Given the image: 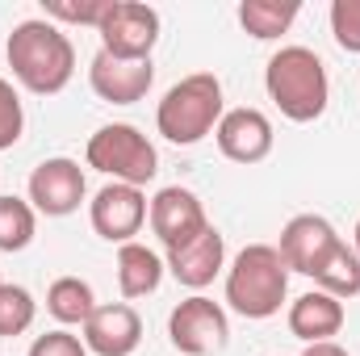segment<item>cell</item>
I'll use <instances>...</instances> for the list:
<instances>
[{"label": "cell", "mask_w": 360, "mask_h": 356, "mask_svg": "<svg viewBox=\"0 0 360 356\" xmlns=\"http://www.w3.org/2000/svg\"><path fill=\"white\" fill-rule=\"evenodd\" d=\"M4 51H8V68H13L17 84L30 89L34 96H55L76 76V46L46 17H30V21L13 25Z\"/></svg>", "instance_id": "6da1fadb"}, {"label": "cell", "mask_w": 360, "mask_h": 356, "mask_svg": "<svg viewBox=\"0 0 360 356\" xmlns=\"http://www.w3.org/2000/svg\"><path fill=\"white\" fill-rule=\"evenodd\" d=\"M264 89H269L272 105L297 126L319 122L331 105L327 63L310 46H281L264 68Z\"/></svg>", "instance_id": "7a4b0ae2"}, {"label": "cell", "mask_w": 360, "mask_h": 356, "mask_svg": "<svg viewBox=\"0 0 360 356\" xmlns=\"http://www.w3.org/2000/svg\"><path fill=\"white\" fill-rule=\"evenodd\" d=\"M289 293V268L272 243H248L226 268V306L243 319H272Z\"/></svg>", "instance_id": "3957f363"}, {"label": "cell", "mask_w": 360, "mask_h": 356, "mask_svg": "<svg viewBox=\"0 0 360 356\" xmlns=\"http://www.w3.org/2000/svg\"><path fill=\"white\" fill-rule=\"evenodd\" d=\"M226 105H222V80L214 72H193L180 84L164 92L160 109H155V126L168 143L176 147H193L205 134L218 130Z\"/></svg>", "instance_id": "277c9868"}, {"label": "cell", "mask_w": 360, "mask_h": 356, "mask_svg": "<svg viewBox=\"0 0 360 356\" xmlns=\"http://www.w3.org/2000/svg\"><path fill=\"white\" fill-rule=\"evenodd\" d=\"M84 160H89V168L113 177L117 184H134V189L151 184L155 172H160V155H155L151 139L130 122L101 126L84 147Z\"/></svg>", "instance_id": "5b68a950"}, {"label": "cell", "mask_w": 360, "mask_h": 356, "mask_svg": "<svg viewBox=\"0 0 360 356\" xmlns=\"http://www.w3.org/2000/svg\"><path fill=\"white\" fill-rule=\"evenodd\" d=\"M168 340L184 356H214L231 340V319L214 298L193 293L168 314Z\"/></svg>", "instance_id": "8992f818"}, {"label": "cell", "mask_w": 360, "mask_h": 356, "mask_svg": "<svg viewBox=\"0 0 360 356\" xmlns=\"http://www.w3.org/2000/svg\"><path fill=\"white\" fill-rule=\"evenodd\" d=\"M96 34H101V51L113 59H151L160 42V13L139 0H113Z\"/></svg>", "instance_id": "52a82bcc"}, {"label": "cell", "mask_w": 360, "mask_h": 356, "mask_svg": "<svg viewBox=\"0 0 360 356\" xmlns=\"http://www.w3.org/2000/svg\"><path fill=\"white\" fill-rule=\"evenodd\" d=\"M89 197V180L84 168L68 155H55V160H42L34 172H30V205L46 218H68L80 210V201Z\"/></svg>", "instance_id": "ba28073f"}, {"label": "cell", "mask_w": 360, "mask_h": 356, "mask_svg": "<svg viewBox=\"0 0 360 356\" xmlns=\"http://www.w3.org/2000/svg\"><path fill=\"white\" fill-rule=\"evenodd\" d=\"M147 193L134 189V184H105L96 197L89 201V218H92V231L109 243H134V235L143 231L147 222Z\"/></svg>", "instance_id": "9c48e42d"}, {"label": "cell", "mask_w": 360, "mask_h": 356, "mask_svg": "<svg viewBox=\"0 0 360 356\" xmlns=\"http://www.w3.org/2000/svg\"><path fill=\"white\" fill-rule=\"evenodd\" d=\"M147 222L155 231V239L172 252V248H184L188 239H197L210 218H205V205L193 189H180V184H168L151 197V210H147Z\"/></svg>", "instance_id": "30bf717a"}, {"label": "cell", "mask_w": 360, "mask_h": 356, "mask_svg": "<svg viewBox=\"0 0 360 356\" xmlns=\"http://www.w3.org/2000/svg\"><path fill=\"white\" fill-rule=\"evenodd\" d=\"M340 243V231L323 218V214H293L281 231V260L289 272H302V276H314V268L323 265V256Z\"/></svg>", "instance_id": "8fae6325"}, {"label": "cell", "mask_w": 360, "mask_h": 356, "mask_svg": "<svg viewBox=\"0 0 360 356\" xmlns=\"http://www.w3.org/2000/svg\"><path fill=\"white\" fill-rule=\"evenodd\" d=\"M89 84L109 105H134L151 92L155 68H151V59H113V55L96 51L89 63Z\"/></svg>", "instance_id": "7c38bea8"}, {"label": "cell", "mask_w": 360, "mask_h": 356, "mask_svg": "<svg viewBox=\"0 0 360 356\" xmlns=\"http://www.w3.org/2000/svg\"><path fill=\"white\" fill-rule=\"evenodd\" d=\"M214 139H218V151L231 160V164H260V160H269L272 155V122L260 113V109H226L222 113V122H218V130H214Z\"/></svg>", "instance_id": "4fadbf2b"}, {"label": "cell", "mask_w": 360, "mask_h": 356, "mask_svg": "<svg viewBox=\"0 0 360 356\" xmlns=\"http://www.w3.org/2000/svg\"><path fill=\"white\" fill-rule=\"evenodd\" d=\"M143 344V319L130 302H105L84 323V348L96 356H134Z\"/></svg>", "instance_id": "5bb4252c"}, {"label": "cell", "mask_w": 360, "mask_h": 356, "mask_svg": "<svg viewBox=\"0 0 360 356\" xmlns=\"http://www.w3.org/2000/svg\"><path fill=\"white\" fill-rule=\"evenodd\" d=\"M222 268H226V239H222V231L214 222L197 239H188L184 248L168 252V272L176 276L184 289H205Z\"/></svg>", "instance_id": "9a60e30c"}, {"label": "cell", "mask_w": 360, "mask_h": 356, "mask_svg": "<svg viewBox=\"0 0 360 356\" xmlns=\"http://www.w3.org/2000/svg\"><path fill=\"white\" fill-rule=\"evenodd\" d=\"M344 319H348L344 302L331 298V293H323V289H310V293H302L289 306V331L302 344H327V340H335L340 327H344Z\"/></svg>", "instance_id": "2e32d148"}, {"label": "cell", "mask_w": 360, "mask_h": 356, "mask_svg": "<svg viewBox=\"0 0 360 356\" xmlns=\"http://www.w3.org/2000/svg\"><path fill=\"white\" fill-rule=\"evenodd\" d=\"M164 260L147 248V243H122L117 248V289H122V298L130 302V298H147V293H155L160 289V281H164Z\"/></svg>", "instance_id": "e0dca14e"}, {"label": "cell", "mask_w": 360, "mask_h": 356, "mask_svg": "<svg viewBox=\"0 0 360 356\" xmlns=\"http://www.w3.org/2000/svg\"><path fill=\"white\" fill-rule=\"evenodd\" d=\"M297 13H302L297 0H243L239 4V25L256 42H272V38L289 34V25L297 21Z\"/></svg>", "instance_id": "ac0fdd59"}, {"label": "cell", "mask_w": 360, "mask_h": 356, "mask_svg": "<svg viewBox=\"0 0 360 356\" xmlns=\"http://www.w3.org/2000/svg\"><path fill=\"white\" fill-rule=\"evenodd\" d=\"M314 285H319L323 293L340 298V302L356 298L360 293V252L340 239V243L323 256V265L314 268Z\"/></svg>", "instance_id": "d6986e66"}, {"label": "cell", "mask_w": 360, "mask_h": 356, "mask_svg": "<svg viewBox=\"0 0 360 356\" xmlns=\"http://www.w3.org/2000/svg\"><path fill=\"white\" fill-rule=\"evenodd\" d=\"M46 310L51 319H59L63 327H84L96 310V298H92V285L80 276H59L51 281L46 289Z\"/></svg>", "instance_id": "ffe728a7"}, {"label": "cell", "mask_w": 360, "mask_h": 356, "mask_svg": "<svg viewBox=\"0 0 360 356\" xmlns=\"http://www.w3.org/2000/svg\"><path fill=\"white\" fill-rule=\"evenodd\" d=\"M38 235V210L21 197H0V252H25Z\"/></svg>", "instance_id": "44dd1931"}, {"label": "cell", "mask_w": 360, "mask_h": 356, "mask_svg": "<svg viewBox=\"0 0 360 356\" xmlns=\"http://www.w3.org/2000/svg\"><path fill=\"white\" fill-rule=\"evenodd\" d=\"M34 314H38V302L25 285H4L0 281V336H25L34 327Z\"/></svg>", "instance_id": "7402d4cb"}, {"label": "cell", "mask_w": 360, "mask_h": 356, "mask_svg": "<svg viewBox=\"0 0 360 356\" xmlns=\"http://www.w3.org/2000/svg\"><path fill=\"white\" fill-rule=\"evenodd\" d=\"M109 4L113 0H80V4H72V0H42V13H46V21H68V25H92L96 30L105 21Z\"/></svg>", "instance_id": "603a6c76"}, {"label": "cell", "mask_w": 360, "mask_h": 356, "mask_svg": "<svg viewBox=\"0 0 360 356\" xmlns=\"http://www.w3.org/2000/svg\"><path fill=\"white\" fill-rule=\"evenodd\" d=\"M21 130H25V109H21V96H17V89L0 76V151L17 147Z\"/></svg>", "instance_id": "cb8c5ba5"}, {"label": "cell", "mask_w": 360, "mask_h": 356, "mask_svg": "<svg viewBox=\"0 0 360 356\" xmlns=\"http://www.w3.org/2000/svg\"><path fill=\"white\" fill-rule=\"evenodd\" d=\"M331 34L340 51L360 55V0H335L331 4Z\"/></svg>", "instance_id": "d4e9b609"}, {"label": "cell", "mask_w": 360, "mask_h": 356, "mask_svg": "<svg viewBox=\"0 0 360 356\" xmlns=\"http://www.w3.org/2000/svg\"><path fill=\"white\" fill-rule=\"evenodd\" d=\"M25 356H89V348H84V340L72 336V331H46V336H38V340L30 344Z\"/></svg>", "instance_id": "484cf974"}, {"label": "cell", "mask_w": 360, "mask_h": 356, "mask_svg": "<svg viewBox=\"0 0 360 356\" xmlns=\"http://www.w3.org/2000/svg\"><path fill=\"white\" fill-rule=\"evenodd\" d=\"M302 356H348V348H340L335 340H327V344H306Z\"/></svg>", "instance_id": "4316f807"}, {"label": "cell", "mask_w": 360, "mask_h": 356, "mask_svg": "<svg viewBox=\"0 0 360 356\" xmlns=\"http://www.w3.org/2000/svg\"><path fill=\"white\" fill-rule=\"evenodd\" d=\"M352 248H356V252H360V222H356V243H352Z\"/></svg>", "instance_id": "83f0119b"}]
</instances>
